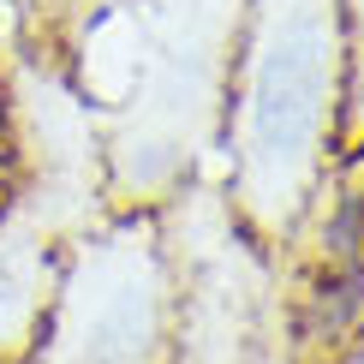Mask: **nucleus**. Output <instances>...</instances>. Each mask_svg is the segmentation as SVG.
I'll return each instance as SVG.
<instances>
[{
	"label": "nucleus",
	"mask_w": 364,
	"mask_h": 364,
	"mask_svg": "<svg viewBox=\"0 0 364 364\" xmlns=\"http://www.w3.org/2000/svg\"><path fill=\"white\" fill-rule=\"evenodd\" d=\"M48 6H66L72 18H78V12H84V6H96V0H48Z\"/></svg>",
	"instance_id": "7"
},
{
	"label": "nucleus",
	"mask_w": 364,
	"mask_h": 364,
	"mask_svg": "<svg viewBox=\"0 0 364 364\" xmlns=\"http://www.w3.org/2000/svg\"><path fill=\"white\" fill-rule=\"evenodd\" d=\"M179 316L161 227L119 215L72 245L42 316L36 364H173Z\"/></svg>",
	"instance_id": "3"
},
{
	"label": "nucleus",
	"mask_w": 364,
	"mask_h": 364,
	"mask_svg": "<svg viewBox=\"0 0 364 364\" xmlns=\"http://www.w3.org/2000/svg\"><path fill=\"white\" fill-rule=\"evenodd\" d=\"M227 191L257 239L299 233L346 114L341 0H245L227 72Z\"/></svg>",
	"instance_id": "2"
},
{
	"label": "nucleus",
	"mask_w": 364,
	"mask_h": 364,
	"mask_svg": "<svg viewBox=\"0 0 364 364\" xmlns=\"http://www.w3.org/2000/svg\"><path fill=\"white\" fill-rule=\"evenodd\" d=\"M346 364H364V335L353 341V353H346Z\"/></svg>",
	"instance_id": "8"
},
{
	"label": "nucleus",
	"mask_w": 364,
	"mask_h": 364,
	"mask_svg": "<svg viewBox=\"0 0 364 364\" xmlns=\"http://www.w3.org/2000/svg\"><path fill=\"white\" fill-rule=\"evenodd\" d=\"M341 30H346V114H341V144L364 149V0H341Z\"/></svg>",
	"instance_id": "5"
},
{
	"label": "nucleus",
	"mask_w": 364,
	"mask_h": 364,
	"mask_svg": "<svg viewBox=\"0 0 364 364\" xmlns=\"http://www.w3.org/2000/svg\"><path fill=\"white\" fill-rule=\"evenodd\" d=\"M60 263H54V197H30L0 215V364L36 353Z\"/></svg>",
	"instance_id": "4"
},
{
	"label": "nucleus",
	"mask_w": 364,
	"mask_h": 364,
	"mask_svg": "<svg viewBox=\"0 0 364 364\" xmlns=\"http://www.w3.org/2000/svg\"><path fill=\"white\" fill-rule=\"evenodd\" d=\"M245 0H96L72 18L78 96L114 114L108 179L126 203L168 191L227 108Z\"/></svg>",
	"instance_id": "1"
},
{
	"label": "nucleus",
	"mask_w": 364,
	"mask_h": 364,
	"mask_svg": "<svg viewBox=\"0 0 364 364\" xmlns=\"http://www.w3.org/2000/svg\"><path fill=\"white\" fill-rule=\"evenodd\" d=\"M12 149H18V96H12L6 72H0V168L12 161Z\"/></svg>",
	"instance_id": "6"
}]
</instances>
